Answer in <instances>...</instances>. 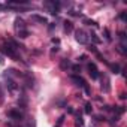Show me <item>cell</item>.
<instances>
[{"mask_svg": "<svg viewBox=\"0 0 127 127\" xmlns=\"http://www.w3.org/2000/svg\"><path fill=\"white\" fill-rule=\"evenodd\" d=\"M0 51H2V52H3L5 55H8V57H12V58L18 60V61L21 60V58L18 57V54H17V49H14V48H12V46H11L9 43H5V45H3L2 48H0Z\"/></svg>", "mask_w": 127, "mask_h": 127, "instance_id": "obj_1", "label": "cell"}, {"mask_svg": "<svg viewBox=\"0 0 127 127\" xmlns=\"http://www.w3.org/2000/svg\"><path fill=\"white\" fill-rule=\"evenodd\" d=\"M75 39L81 43V45H87L88 43V33H85V30L79 29L75 32Z\"/></svg>", "mask_w": 127, "mask_h": 127, "instance_id": "obj_2", "label": "cell"}, {"mask_svg": "<svg viewBox=\"0 0 127 127\" xmlns=\"http://www.w3.org/2000/svg\"><path fill=\"white\" fill-rule=\"evenodd\" d=\"M8 117L12 118V120H15V121H23V118H24L23 112H20L18 109H11V111H8Z\"/></svg>", "mask_w": 127, "mask_h": 127, "instance_id": "obj_3", "label": "cell"}, {"mask_svg": "<svg viewBox=\"0 0 127 127\" xmlns=\"http://www.w3.org/2000/svg\"><path fill=\"white\" fill-rule=\"evenodd\" d=\"M45 6H48L49 11H51V14L55 15V14L58 12V9H60L61 3H60V2H55V0H52V2H45Z\"/></svg>", "mask_w": 127, "mask_h": 127, "instance_id": "obj_4", "label": "cell"}, {"mask_svg": "<svg viewBox=\"0 0 127 127\" xmlns=\"http://www.w3.org/2000/svg\"><path fill=\"white\" fill-rule=\"evenodd\" d=\"M88 70H90V76H91V79H99V78H100V73H99L97 66L94 64V63H88Z\"/></svg>", "mask_w": 127, "mask_h": 127, "instance_id": "obj_5", "label": "cell"}, {"mask_svg": "<svg viewBox=\"0 0 127 127\" xmlns=\"http://www.w3.org/2000/svg\"><path fill=\"white\" fill-rule=\"evenodd\" d=\"M14 27H15L17 32L26 30V23H24V20H21V18H15V21H14Z\"/></svg>", "mask_w": 127, "mask_h": 127, "instance_id": "obj_6", "label": "cell"}, {"mask_svg": "<svg viewBox=\"0 0 127 127\" xmlns=\"http://www.w3.org/2000/svg\"><path fill=\"white\" fill-rule=\"evenodd\" d=\"M32 20L36 21V23H40V24H48V18L43 17V15H39V14H33L32 15Z\"/></svg>", "mask_w": 127, "mask_h": 127, "instance_id": "obj_7", "label": "cell"}, {"mask_svg": "<svg viewBox=\"0 0 127 127\" xmlns=\"http://www.w3.org/2000/svg\"><path fill=\"white\" fill-rule=\"evenodd\" d=\"M60 67H61L63 70H67V69L70 67V61H69L67 58H63V60L60 61Z\"/></svg>", "mask_w": 127, "mask_h": 127, "instance_id": "obj_8", "label": "cell"}, {"mask_svg": "<svg viewBox=\"0 0 127 127\" xmlns=\"http://www.w3.org/2000/svg\"><path fill=\"white\" fill-rule=\"evenodd\" d=\"M72 81L76 82V85H79V87H82V85L85 84V81H84L81 76H76V75H72Z\"/></svg>", "mask_w": 127, "mask_h": 127, "instance_id": "obj_9", "label": "cell"}, {"mask_svg": "<svg viewBox=\"0 0 127 127\" xmlns=\"http://www.w3.org/2000/svg\"><path fill=\"white\" fill-rule=\"evenodd\" d=\"M108 66L111 67L112 73H120V72H121V67H120V64H117V63H115V64H111V63H109Z\"/></svg>", "mask_w": 127, "mask_h": 127, "instance_id": "obj_10", "label": "cell"}, {"mask_svg": "<svg viewBox=\"0 0 127 127\" xmlns=\"http://www.w3.org/2000/svg\"><path fill=\"white\" fill-rule=\"evenodd\" d=\"M73 30V24H72V21H64V32L66 33H70Z\"/></svg>", "mask_w": 127, "mask_h": 127, "instance_id": "obj_11", "label": "cell"}, {"mask_svg": "<svg viewBox=\"0 0 127 127\" xmlns=\"http://www.w3.org/2000/svg\"><path fill=\"white\" fill-rule=\"evenodd\" d=\"M17 88H18V87H17V84H15L12 79H9V81H8V90H9V91H15Z\"/></svg>", "mask_w": 127, "mask_h": 127, "instance_id": "obj_12", "label": "cell"}, {"mask_svg": "<svg viewBox=\"0 0 127 127\" xmlns=\"http://www.w3.org/2000/svg\"><path fill=\"white\" fill-rule=\"evenodd\" d=\"M102 88H103V91H105V93H109L111 85H109V79H108V78H105V85H102Z\"/></svg>", "mask_w": 127, "mask_h": 127, "instance_id": "obj_13", "label": "cell"}, {"mask_svg": "<svg viewBox=\"0 0 127 127\" xmlns=\"http://www.w3.org/2000/svg\"><path fill=\"white\" fill-rule=\"evenodd\" d=\"M27 36H29V32H27V30H21V32H18V37L24 39V37H27Z\"/></svg>", "mask_w": 127, "mask_h": 127, "instance_id": "obj_14", "label": "cell"}, {"mask_svg": "<svg viewBox=\"0 0 127 127\" xmlns=\"http://www.w3.org/2000/svg\"><path fill=\"white\" fill-rule=\"evenodd\" d=\"M88 36H91V39H93V42H94V43H100V42H102V40L97 37V34H96V33H91V34H88Z\"/></svg>", "mask_w": 127, "mask_h": 127, "instance_id": "obj_15", "label": "cell"}, {"mask_svg": "<svg viewBox=\"0 0 127 127\" xmlns=\"http://www.w3.org/2000/svg\"><path fill=\"white\" fill-rule=\"evenodd\" d=\"M84 23H85L87 26H93V27H97V23H96V21H93V20H84Z\"/></svg>", "mask_w": 127, "mask_h": 127, "instance_id": "obj_16", "label": "cell"}, {"mask_svg": "<svg viewBox=\"0 0 127 127\" xmlns=\"http://www.w3.org/2000/svg\"><path fill=\"white\" fill-rule=\"evenodd\" d=\"M114 111H115V112H117V114H120V115H121V114H124V112H126V109H124V108H123V106H115V109H114Z\"/></svg>", "mask_w": 127, "mask_h": 127, "instance_id": "obj_17", "label": "cell"}, {"mask_svg": "<svg viewBox=\"0 0 127 127\" xmlns=\"http://www.w3.org/2000/svg\"><path fill=\"white\" fill-rule=\"evenodd\" d=\"M118 51H120L121 54H127V49H126V46H124V43H121V45L118 46Z\"/></svg>", "mask_w": 127, "mask_h": 127, "instance_id": "obj_18", "label": "cell"}, {"mask_svg": "<svg viewBox=\"0 0 127 127\" xmlns=\"http://www.w3.org/2000/svg\"><path fill=\"white\" fill-rule=\"evenodd\" d=\"M91 112H93L91 103H87V105H85V114H91Z\"/></svg>", "mask_w": 127, "mask_h": 127, "instance_id": "obj_19", "label": "cell"}, {"mask_svg": "<svg viewBox=\"0 0 127 127\" xmlns=\"http://www.w3.org/2000/svg\"><path fill=\"white\" fill-rule=\"evenodd\" d=\"M72 70L76 72V73H79V72H81V66H79V64H73V66H72Z\"/></svg>", "mask_w": 127, "mask_h": 127, "instance_id": "obj_20", "label": "cell"}, {"mask_svg": "<svg viewBox=\"0 0 127 127\" xmlns=\"http://www.w3.org/2000/svg\"><path fill=\"white\" fill-rule=\"evenodd\" d=\"M105 37H106V40H111V33L108 29H105Z\"/></svg>", "mask_w": 127, "mask_h": 127, "instance_id": "obj_21", "label": "cell"}, {"mask_svg": "<svg viewBox=\"0 0 127 127\" xmlns=\"http://www.w3.org/2000/svg\"><path fill=\"white\" fill-rule=\"evenodd\" d=\"M120 20H121V21H126V20H127V15H126V12H121V14H120Z\"/></svg>", "mask_w": 127, "mask_h": 127, "instance_id": "obj_22", "label": "cell"}, {"mask_svg": "<svg viewBox=\"0 0 127 127\" xmlns=\"http://www.w3.org/2000/svg\"><path fill=\"white\" fill-rule=\"evenodd\" d=\"M76 124H78V126H82V124H84V120H82V117H78V118H76Z\"/></svg>", "mask_w": 127, "mask_h": 127, "instance_id": "obj_23", "label": "cell"}, {"mask_svg": "<svg viewBox=\"0 0 127 127\" xmlns=\"http://www.w3.org/2000/svg\"><path fill=\"white\" fill-rule=\"evenodd\" d=\"M120 39H121L123 42H126V33H124V32H120Z\"/></svg>", "mask_w": 127, "mask_h": 127, "instance_id": "obj_24", "label": "cell"}, {"mask_svg": "<svg viewBox=\"0 0 127 127\" xmlns=\"http://www.w3.org/2000/svg\"><path fill=\"white\" fill-rule=\"evenodd\" d=\"M88 49H90L91 52H94V54H97V49H96V46H94V45H90V46H88Z\"/></svg>", "mask_w": 127, "mask_h": 127, "instance_id": "obj_25", "label": "cell"}, {"mask_svg": "<svg viewBox=\"0 0 127 127\" xmlns=\"http://www.w3.org/2000/svg\"><path fill=\"white\" fill-rule=\"evenodd\" d=\"M63 120H64V117H60V118H58V123H57V127H60V126L63 124Z\"/></svg>", "mask_w": 127, "mask_h": 127, "instance_id": "obj_26", "label": "cell"}, {"mask_svg": "<svg viewBox=\"0 0 127 127\" xmlns=\"http://www.w3.org/2000/svg\"><path fill=\"white\" fill-rule=\"evenodd\" d=\"M85 60H87V55H81L79 57V61H85Z\"/></svg>", "mask_w": 127, "mask_h": 127, "instance_id": "obj_27", "label": "cell"}, {"mask_svg": "<svg viewBox=\"0 0 127 127\" xmlns=\"http://www.w3.org/2000/svg\"><path fill=\"white\" fill-rule=\"evenodd\" d=\"M126 97H127V96H126V93H121V94H120V99H123V100H124Z\"/></svg>", "mask_w": 127, "mask_h": 127, "instance_id": "obj_28", "label": "cell"}, {"mask_svg": "<svg viewBox=\"0 0 127 127\" xmlns=\"http://www.w3.org/2000/svg\"><path fill=\"white\" fill-rule=\"evenodd\" d=\"M103 109H105V111H111V106H108V105H106V106H103Z\"/></svg>", "mask_w": 127, "mask_h": 127, "instance_id": "obj_29", "label": "cell"}, {"mask_svg": "<svg viewBox=\"0 0 127 127\" xmlns=\"http://www.w3.org/2000/svg\"><path fill=\"white\" fill-rule=\"evenodd\" d=\"M67 112H69V114H73V109H72V108L69 106V108H67Z\"/></svg>", "mask_w": 127, "mask_h": 127, "instance_id": "obj_30", "label": "cell"}, {"mask_svg": "<svg viewBox=\"0 0 127 127\" xmlns=\"http://www.w3.org/2000/svg\"><path fill=\"white\" fill-rule=\"evenodd\" d=\"M0 64H3V58L2 57H0Z\"/></svg>", "mask_w": 127, "mask_h": 127, "instance_id": "obj_31", "label": "cell"}, {"mask_svg": "<svg viewBox=\"0 0 127 127\" xmlns=\"http://www.w3.org/2000/svg\"><path fill=\"white\" fill-rule=\"evenodd\" d=\"M3 8H5V6H3V5H2V3H0V9H3Z\"/></svg>", "mask_w": 127, "mask_h": 127, "instance_id": "obj_32", "label": "cell"}]
</instances>
